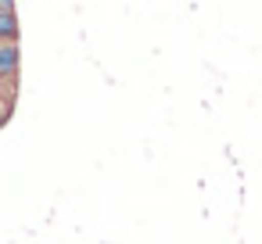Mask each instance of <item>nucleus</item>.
<instances>
[{"mask_svg": "<svg viewBox=\"0 0 262 244\" xmlns=\"http://www.w3.org/2000/svg\"><path fill=\"white\" fill-rule=\"evenodd\" d=\"M0 40H8V43L18 40V15L8 0H0Z\"/></svg>", "mask_w": 262, "mask_h": 244, "instance_id": "nucleus-1", "label": "nucleus"}, {"mask_svg": "<svg viewBox=\"0 0 262 244\" xmlns=\"http://www.w3.org/2000/svg\"><path fill=\"white\" fill-rule=\"evenodd\" d=\"M18 61H22V51L15 43H0V76L15 79L18 76Z\"/></svg>", "mask_w": 262, "mask_h": 244, "instance_id": "nucleus-2", "label": "nucleus"}]
</instances>
